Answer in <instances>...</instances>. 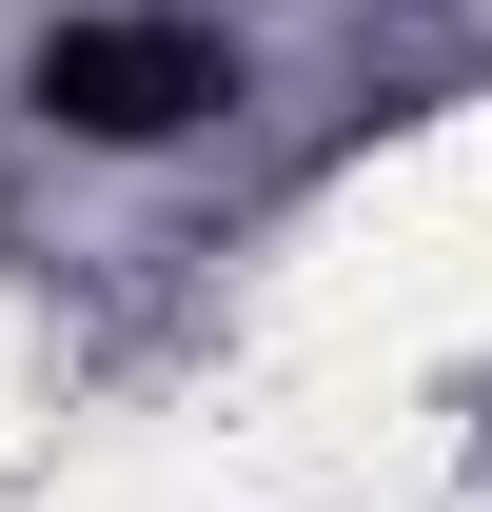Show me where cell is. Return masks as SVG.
Returning a JSON list of instances; mask_svg holds the SVG:
<instances>
[{
  "mask_svg": "<svg viewBox=\"0 0 492 512\" xmlns=\"http://www.w3.org/2000/svg\"><path fill=\"white\" fill-rule=\"evenodd\" d=\"M197 99H217V40H178V20H60L40 40V119H79V138H178Z\"/></svg>",
  "mask_w": 492,
  "mask_h": 512,
  "instance_id": "6da1fadb",
  "label": "cell"
}]
</instances>
